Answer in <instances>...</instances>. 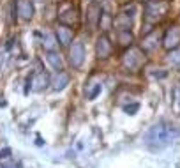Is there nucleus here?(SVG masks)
Here are the masks:
<instances>
[{
	"instance_id": "nucleus-5",
	"label": "nucleus",
	"mask_w": 180,
	"mask_h": 168,
	"mask_svg": "<svg viewBox=\"0 0 180 168\" xmlns=\"http://www.w3.org/2000/svg\"><path fill=\"white\" fill-rule=\"evenodd\" d=\"M83 60H85V46L81 41H76V43H72V46L69 50V62L74 69H78V67H81Z\"/></svg>"
},
{
	"instance_id": "nucleus-7",
	"label": "nucleus",
	"mask_w": 180,
	"mask_h": 168,
	"mask_svg": "<svg viewBox=\"0 0 180 168\" xmlns=\"http://www.w3.org/2000/svg\"><path fill=\"white\" fill-rule=\"evenodd\" d=\"M101 16H102L101 4H99V2H92V4L87 7V22H88L90 30H94L95 27L99 25V22H101Z\"/></svg>"
},
{
	"instance_id": "nucleus-15",
	"label": "nucleus",
	"mask_w": 180,
	"mask_h": 168,
	"mask_svg": "<svg viewBox=\"0 0 180 168\" xmlns=\"http://www.w3.org/2000/svg\"><path fill=\"white\" fill-rule=\"evenodd\" d=\"M118 39H120V43H122L124 46L131 44V43H132V34H131V30H118Z\"/></svg>"
},
{
	"instance_id": "nucleus-19",
	"label": "nucleus",
	"mask_w": 180,
	"mask_h": 168,
	"mask_svg": "<svg viewBox=\"0 0 180 168\" xmlns=\"http://www.w3.org/2000/svg\"><path fill=\"white\" fill-rule=\"evenodd\" d=\"M99 92H101V85H97V87H95V89L88 94V99H95V96H97Z\"/></svg>"
},
{
	"instance_id": "nucleus-8",
	"label": "nucleus",
	"mask_w": 180,
	"mask_h": 168,
	"mask_svg": "<svg viewBox=\"0 0 180 168\" xmlns=\"http://www.w3.org/2000/svg\"><path fill=\"white\" fill-rule=\"evenodd\" d=\"M55 36L58 39V43L62 46H69L72 43V37H74V32H72V28H69L67 25H58L57 30H55Z\"/></svg>"
},
{
	"instance_id": "nucleus-22",
	"label": "nucleus",
	"mask_w": 180,
	"mask_h": 168,
	"mask_svg": "<svg viewBox=\"0 0 180 168\" xmlns=\"http://www.w3.org/2000/svg\"><path fill=\"white\" fill-rule=\"evenodd\" d=\"M0 168H16V165H4V166H0Z\"/></svg>"
},
{
	"instance_id": "nucleus-6",
	"label": "nucleus",
	"mask_w": 180,
	"mask_h": 168,
	"mask_svg": "<svg viewBox=\"0 0 180 168\" xmlns=\"http://www.w3.org/2000/svg\"><path fill=\"white\" fill-rule=\"evenodd\" d=\"M111 51H113V44H111L110 37L106 36V34H102L97 39V44H95V53H97V58H101V60L108 58L111 55Z\"/></svg>"
},
{
	"instance_id": "nucleus-1",
	"label": "nucleus",
	"mask_w": 180,
	"mask_h": 168,
	"mask_svg": "<svg viewBox=\"0 0 180 168\" xmlns=\"http://www.w3.org/2000/svg\"><path fill=\"white\" fill-rule=\"evenodd\" d=\"M180 136V131L171 124H166V122H161V124H155L154 128L145 134V143L150 147V149H163V147L169 145L175 138Z\"/></svg>"
},
{
	"instance_id": "nucleus-21",
	"label": "nucleus",
	"mask_w": 180,
	"mask_h": 168,
	"mask_svg": "<svg viewBox=\"0 0 180 168\" xmlns=\"http://www.w3.org/2000/svg\"><path fill=\"white\" fill-rule=\"evenodd\" d=\"M4 62H5V55H4V53H0V71H2V66H4Z\"/></svg>"
},
{
	"instance_id": "nucleus-11",
	"label": "nucleus",
	"mask_w": 180,
	"mask_h": 168,
	"mask_svg": "<svg viewBox=\"0 0 180 168\" xmlns=\"http://www.w3.org/2000/svg\"><path fill=\"white\" fill-rule=\"evenodd\" d=\"M159 44V32L157 30H152L143 37V43H141V50L143 51H152L155 50V46Z\"/></svg>"
},
{
	"instance_id": "nucleus-4",
	"label": "nucleus",
	"mask_w": 180,
	"mask_h": 168,
	"mask_svg": "<svg viewBox=\"0 0 180 168\" xmlns=\"http://www.w3.org/2000/svg\"><path fill=\"white\" fill-rule=\"evenodd\" d=\"M163 46L166 50H175V48L180 46V25H173L164 32Z\"/></svg>"
},
{
	"instance_id": "nucleus-12",
	"label": "nucleus",
	"mask_w": 180,
	"mask_h": 168,
	"mask_svg": "<svg viewBox=\"0 0 180 168\" xmlns=\"http://www.w3.org/2000/svg\"><path fill=\"white\" fill-rule=\"evenodd\" d=\"M58 19H60V23L62 25H76L78 22H80V14H78V11L74 7H71V9H67V11H64L60 16H58Z\"/></svg>"
},
{
	"instance_id": "nucleus-2",
	"label": "nucleus",
	"mask_w": 180,
	"mask_h": 168,
	"mask_svg": "<svg viewBox=\"0 0 180 168\" xmlns=\"http://www.w3.org/2000/svg\"><path fill=\"white\" fill-rule=\"evenodd\" d=\"M168 11V4L161 2V0H147L145 5V19L148 23H155L159 19H163Z\"/></svg>"
},
{
	"instance_id": "nucleus-10",
	"label": "nucleus",
	"mask_w": 180,
	"mask_h": 168,
	"mask_svg": "<svg viewBox=\"0 0 180 168\" xmlns=\"http://www.w3.org/2000/svg\"><path fill=\"white\" fill-rule=\"evenodd\" d=\"M16 11H18V14H19L21 19H25V22L32 19V16H34V5H32V0H18Z\"/></svg>"
},
{
	"instance_id": "nucleus-20",
	"label": "nucleus",
	"mask_w": 180,
	"mask_h": 168,
	"mask_svg": "<svg viewBox=\"0 0 180 168\" xmlns=\"http://www.w3.org/2000/svg\"><path fill=\"white\" fill-rule=\"evenodd\" d=\"M11 154V149H4V151H0V159H2V157H7Z\"/></svg>"
},
{
	"instance_id": "nucleus-16",
	"label": "nucleus",
	"mask_w": 180,
	"mask_h": 168,
	"mask_svg": "<svg viewBox=\"0 0 180 168\" xmlns=\"http://www.w3.org/2000/svg\"><path fill=\"white\" fill-rule=\"evenodd\" d=\"M42 44H44V48H46L48 51H53V46H55V37L48 34V36L44 37V43H42Z\"/></svg>"
},
{
	"instance_id": "nucleus-13",
	"label": "nucleus",
	"mask_w": 180,
	"mask_h": 168,
	"mask_svg": "<svg viewBox=\"0 0 180 168\" xmlns=\"http://www.w3.org/2000/svg\"><path fill=\"white\" fill-rule=\"evenodd\" d=\"M51 85H53V89H55V90L66 89L69 85V75H67L66 71H57V75H55V78H53Z\"/></svg>"
},
{
	"instance_id": "nucleus-18",
	"label": "nucleus",
	"mask_w": 180,
	"mask_h": 168,
	"mask_svg": "<svg viewBox=\"0 0 180 168\" xmlns=\"http://www.w3.org/2000/svg\"><path fill=\"white\" fill-rule=\"evenodd\" d=\"M169 60L175 62V64H180V51H175V53L169 55Z\"/></svg>"
},
{
	"instance_id": "nucleus-3",
	"label": "nucleus",
	"mask_w": 180,
	"mask_h": 168,
	"mask_svg": "<svg viewBox=\"0 0 180 168\" xmlns=\"http://www.w3.org/2000/svg\"><path fill=\"white\" fill-rule=\"evenodd\" d=\"M145 64V53L141 48H129L122 57V66L129 71H138Z\"/></svg>"
},
{
	"instance_id": "nucleus-17",
	"label": "nucleus",
	"mask_w": 180,
	"mask_h": 168,
	"mask_svg": "<svg viewBox=\"0 0 180 168\" xmlns=\"http://www.w3.org/2000/svg\"><path fill=\"white\" fill-rule=\"evenodd\" d=\"M138 110H140V104L134 103V104H127V106H124V112L125 113H129V115H134Z\"/></svg>"
},
{
	"instance_id": "nucleus-9",
	"label": "nucleus",
	"mask_w": 180,
	"mask_h": 168,
	"mask_svg": "<svg viewBox=\"0 0 180 168\" xmlns=\"http://www.w3.org/2000/svg\"><path fill=\"white\" fill-rule=\"evenodd\" d=\"M30 85H32V90H34V92H42L50 85V75L46 71L37 73V75L30 80Z\"/></svg>"
},
{
	"instance_id": "nucleus-14",
	"label": "nucleus",
	"mask_w": 180,
	"mask_h": 168,
	"mask_svg": "<svg viewBox=\"0 0 180 168\" xmlns=\"http://www.w3.org/2000/svg\"><path fill=\"white\" fill-rule=\"evenodd\" d=\"M46 58H48L50 66H51L53 69H57V71H64V62H62V57L57 53V51H48Z\"/></svg>"
},
{
	"instance_id": "nucleus-23",
	"label": "nucleus",
	"mask_w": 180,
	"mask_h": 168,
	"mask_svg": "<svg viewBox=\"0 0 180 168\" xmlns=\"http://www.w3.org/2000/svg\"><path fill=\"white\" fill-rule=\"evenodd\" d=\"M35 2H44V0H35Z\"/></svg>"
}]
</instances>
